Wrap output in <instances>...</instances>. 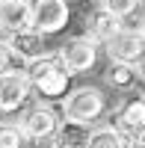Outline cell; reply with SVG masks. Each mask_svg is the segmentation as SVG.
Masks as SVG:
<instances>
[{"label":"cell","mask_w":145,"mask_h":148,"mask_svg":"<svg viewBox=\"0 0 145 148\" xmlns=\"http://www.w3.org/2000/svg\"><path fill=\"white\" fill-rule=\"evenodd\" d=\"M24 71L30 77L33 92L44 101H59L71 92V74L62 68L56 53H44L39 59H33V62L24 65Z\"/></svg>","instance_id":"6da1fadb"},{"label":"cell","mask_w":145,"mask_h":148,"mask_svg":"<svg viewBox=\"0 0 145 148\" xmlns=\"http://www.w3.org/2000/svg\"><path fill=\"white\" fill-rule=\"evenodd\" d=\"M104 113H107V95L98 86H77L62 98V116L71 121L95 125Z\"/></svg>","instance_id":"7a4b0ae2"},{"label":"cell","mask_w":145,"mask_h":148,"mask_svg":"<svg viewBox=\"0 0 145 148\" xmlns=\"http://www.w3.org/2000/svg\"><path fill=\"white\" fill-rule=\"evenodd\" d=\"M59 62H62V68L74 77V74H83L89 71L95 62H98V42L92 39V36H77V39H68L59 45Z\"/></svg>","instance_id":"3957f363"},{"label":"cell","mask_w":145,"mask_h":148,"mask_svg":"<svg viewBox=\"0 0 145 148\" xmlns=\"http://www.w3.org/2000/svg\"><path fill=\"white\" fill-rule=\"evenodd\" d=\"M33 3V27L44 36H56L71 24L68 0H30Z\"/></svg>","instance_id":"277c9868"},{"label":"cell","mask_w":145,"mask_h":148,"mask_svg":"<svg viewBox=\"0 0 145 148\" xmlns=\"http://www.w3.org/2000/svg\"><path fill=\"white\" fill-rule=\"evenodd\" d=\"M30 95H33V86H30V77L24 68L0 74V113H6V116L18 113L30 101Z\"/></svg>","instance_id":"5b68a950"},{"label":"cell","mask_w":145,"mask_h":148,"mask_svg":"<svg viewBox=\"0 0 145 148\" xmlns=\"http://www.w3.org/2000/svg\"><path fill=\"white\" fill-rule=\"evenodd\" d=\"M56 127H59V113L51 104H36V107H30L27 113L21 116V130H24V136L33 139V142L53 139Z\"/></svg>","instance_id":"8992f818"},{"label":"cell","mask_w":145,"mask_h":148,"mask_svg":"<svg viewBox=\"0 0 145 148\" xmlns=\"http://www.w3.org/2000/svg\"><path fill=\"white\" fill-rule=\"evenodd\" d=\"M107 47V56L113 62H130L136 65L142 53H145V39L139 36V30H118L110 42H104Z\"/></svg>","instance_id":"52a82bcc"},{"label":"cell","mask_w":145,"mask_h":148,"mask_svg":"<svg viewBox=\"0 0 145 148\" xmlns=\"http://www.w3.org/2000/svg\"><path fill=\"white\" fill-rule=\"evenodd\" d=\"M6 42H9V47L15 51V56L21 59L24 65L33 62V59H39V56H44V53H51V51H47V36L39 33L36 27H27L21 33H9Z\"/></svg>","instance_id":"ba28073f"},{"label":"cell","mask_w":145,"mask_h":148,"mask_svg":"<svg viewBox=\"0 0 145 148\" xmlns=\"http://www.w3.org/2000/svg\"><path fill=\"white\" fill-rule=\"evenodd\" d=\"M27 27H33L30 0H0V30L9 36V33H21Z\"/></svg>","instance_id":"9c48e42d"},{"label":"cell","mask_w":145,"mask_h":148,"mask_svg":"<svg viewBox=\"0 0 145 148\" xmlns=\"http://www.w3.org/2000/svg\"><path fill=\"white\" fill-rule=\"evenodd\" d=\"M118 30H122V18H116L110 9L98 6V9H92V12H89V18H86V36H92L98 45L110 42Z\"/></svg>","instance_id":"30bf717a"},{"label":"cell","mask_w":145,"mask_h":148,"mask_svg":"<svg viewBox=\"0 0 145 148\" xmlns=\"http://www.w3.org/2000/svg\"><path fill=\"white\" fill-rule=\"evenodd\" d=\"M118 130H145V95H127L116 113Z\"/></svg>","instance_id":"8fae6325"},{"label":"cell","mask_w":145,"mask_h":148,"mask_svg":"<svg viewBox=\"0 0 145 148\" xmlns=\"http://www.w3.org/2000/svg\"><path fill=\"white\" fill-rule=\"evenodd\" d=\"M104 83L113 86L116 92H133L142 83V74H139L136 65H130V62H113L110 59V68L104 71Z\"/></svg>","instance_id":"7c38bea8"},{"label":"cell","mask_w":145,"mask_h":148,"mask_svg":"<svg viewBox=\"0 0 145 148\" xmlns=\"http://www.w3.org/2000/svg\"><path fill=\"white\" fill-rule=\"evenodd\" d=\"M89 130H92V125H83V121L65 119V121H59L53 139H56V145H62V148H86Z\"/></svg>","instance_id":"4fadbf2b"},{"label":"cell","mask_w":145,"mask_h":148,"mask_svg":"<svg viewBox=\"0 0 145 148\" xmlns=\"http://www.w3.org/2000/svg\"><path fill=\"white\" fill-rule=\"evenodd\" d=\"M86 148H122V130L116 125H101L89 130Z\"/></svg>","instance_id":"5bb4252c"},{"label":"cell","mask_w":145,"mask_h":148,"mask_svg":"<svg viewBox=\"0 0 145 148\" xmlns=\"http://www.w3.org/2000/svg\"><path fill=\"white\" fill-rule=\"evenodd\" d=\"M27 136H24L21 125H12V121H3L0 125V148H24Z\"/></svg>","instance_id":"9a60e30c"},{"label":"cell","mask_w":145,"mask_h":148,"mask_svg":"<svg viewBox=\"0 0 145 148\" xmlns=\"http://www.w3.org/2000/svg\"><path fill=\"white\" fill-rule=\"evenodd\" d=\"M104 9H110L116 18H130L139 6V0H101Z\"/></svg>","instance_id":"2e32d148"},{"label":"cell","mask_w":145,"mask_h":148,"mask_svg":"<svg viewBox=\"0 0 145 148\" xmlns=\"http://www.w3.org/2000/svg\"><path fill=\"white\" fill-rule=\"evenodd\" d=\"M15 68H24V62L15 56V51L9 47V42H6V39H0V74L15 71Z\"/></svg>","instance_id":"e0dca14e"},{"label":"cell","mask_w":145,"mask_h":148,"mask_svg":"<svg viewBox=\"0 0 145 148\" xmlns=\"http://www.w3.org/2000/svg\"><path fill=\"white\" fill-rule=\"evenodd\" d=\"M39 148H62V145H56V139H44V142H39Z\"/></svg>","instance_id":"ac0fdd59"},{"label":"cell","mask_w":145,"mask_h":148,"mask_svg":"<svg viewBox=\"0 0 145 148\" xmlns=\"http://www.w3.org/2000/svg\"><path fill=\"white\" fill-rule=\"evenodd\" d=\"M139 36L145 39V12H142V18H139Z\"/></svg>","instance_id":"d6986e66"},{"label":"cell","mask_w":145,"mask_h":148,"mask_svg":"<svg viewBox=\"0 0 145 148\" xmlns=\"http://www.w3.org/2000/svg\"><path fill=\"white\" fill-rule=\"evenodd\" d=\"M136 68H139V74H142V77H145V53H142V59H139V62H136Z\"/></svg>","instance_id":"ffe728a7"},{"label":"cell","mask_w":145,"mask_h":148,"mask_svg":"<svg viewBox=\"0 0 145 148\" xmlns=\"http://www.w3.org/2000/svg\"><path fill=\"white\" fill-rule=\"evenodd\" d=\"M139 3H145V0H139Z\"/></svg>","instance_id":"44dd1931"}]
</instances>
